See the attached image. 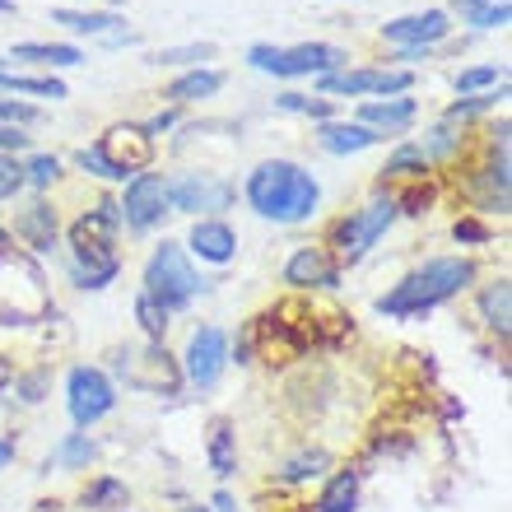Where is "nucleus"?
<instances>
[{"label":"nucleus","mask_w":512,"mask_h":512,"mask_svg":"<svg viewBox=\"0 0 512 512\" xmlns=\"http://www.w3.org/2000/svg\"><path fill=\"white\" fill-rule=\"evenodd\" d=\"M247 201L261 219L275 224H303L322 201V187L312 182V173H303L289 159H270L247 177Z\"/></svg>","instance_id":"nucleus-1"},{"label":"nucleus","mask_w":512,"mask_h":512,"mask_svg":"<svg viewBox=\"0 0 512 512\" xmlns=\"http://www.w3.org/2000/svg\"><path fill=\"white\" fill-rule=\"evenodd\" d=\"M471 280H475V266L466 256H438L429 266L410 270L391 294H382L378 312L382 317H419V312H429L438 303H447L452 294H461Z\"/></svg>","instance_id":"nucleus-2"},{"label":"nucleus","mask_w":512,"mask_h":512,"mask_svg":"<svg viewBox=\"0 0 512 512\" xmlns=\"http://www.w3.org/2000/svg\"><path fill=\"white\" fill-rule=\"evenodd\" d=\"M117 205L103 201L98 210L70 229V275L80 289H103L117 275V252H112V233H117Z\"/></svg>","instance_id":"nucleus-3"},{"label":"nucleus","mask_w":512,"mask_h":512,"mask_svg":"<svg viewBox=\"0 0 512 512\" xmlns=\"http://www.w3.org/2000/svg\"><path fill=\"white\" fill-rule=\"evenodd\" d=\"M149 159H154V131L149 126H112L94 149H80V168L98 177H112V182H126V177L145 173Z\"/></svg>","instance_id":"nucleus-4"},{"label":"nucleus","mask_w":512,"mask_h":512,"mask_svg":"<svg viewBox=\"0 0 512 512\" xmlns=\"http://www.w3.org/2000/svg\"><path fill=\"white\" fill-rule=\"evenodd\" d=\"M196 294H201V275L191 270L182 247L163 243L145 266V298H154L163 312H177V308H187Z\"/></svg>","instance_id":"nucleus-5"},{"label":"nucleus","mask_w":512,"mask_h":512,"mask_svg":"<svg viewBox=\"0 0 512 512\" xmlns=\"http://www.w3.org/2000/svg\"><path fill=\"white\" fill-rule=\"evenodd\" d=\"M256 70H266V75H284V80H294V75H331V70L345 61L340 47H326V42H298V47H252L247 52Z\"/></svg>","instance_id":"nucleus-6"},{"label":"nucleus","mask_w":512,"mask_h":512,"mask_svg":"<svg viewBox=\"0 0 512 512\" xmlns=\"http://www.w3.org/2000/svg\"><path fill=\"white\" fill-rule=\"evenodd\" d=\"M396 215H401V205L391 201V196H382V201H373L368 210H359V215L340 219L336 233H331V238H336V247H340V256H345V261H359V256H364L368 247L387 233V224Z\"/></svg>","instance_id":"nucleus-7"},{"label":"nucleus","mask_w":512,"mask_h":512,"mask_svg":"<svg viewBox=\"0 0 512 512\" xmlns=\"http://www.w3.org/2000/svg\"><path fill=\"white\" fill-rule=\"evenodd\" d=\"M66 391H70V419H75L80 429L98 424V419L117 405V391H112L108 373H98V368H75Z\"/></svg>","instance_id":"nucleus-8"},{"label":"nucleus","mask_w":512,"mask_h":512,"mask_svg":"<svg viewBox=\"0 0 512 512\" xmlns=\"http://www.w3.org/2000/svg\"><path fill=\"white\" fill-rule=\"evenodd\" d=\"M117 210L126 215L131 229H154L168 215V182L159 173H135L131 187H126V201Z\"/></svg>","instance_id":"nucleus-9"},{"label":"nucleus","mask_w":512,"mask_h":512,"mask_svg":"<svg viewBox=\"0 0 512 512\" xmlns=\"http://www.w3.org/2000/svg\"><path fill=\"white\" fill-rule=\"evenodd\" d=\"M447 14L443 10H424V14H405V19H391L382 24V38L387 42H401L405 47V61H415L424 47H433L438 38H447Z\"/></svg>","instance_id":"nucleus-10"},{"label":"nucleus","mask_w":512,"mask_h":512,"mask_svg":"<svg viewBox=\"0 0 512 512\" xmlns=\"http://www.w3.org/2000/svg\"><path fill=\"white\" fill-rule=\"evenodd\" d=\"M224 364H229V340H224V331H219V326H201L187 345V378L196 382V387H215Z\"/></svg>","instance_id":"nucleus-11"},{"label":"nucleus","mask_w":512,"mask_h":512,"mask_svg":"<svg viewBox=\"0 0 512 512\" xmlns=\"http://www.w3.org/2000/svg\"><path fill=\"white\" fill-rule=\"evenodd\" d=\"M117 368L126 373L131 387H145V391H173L177 387V368H173V359H168V350H163L159 340H149L140 354H122V364Z\"/></svg>","instance_id":"nucleus-12"},{"label":"nucleus","mask_w":512,"mask_h":512,"mask_svg":"<svg viewBox=\"0 0 512 512\" xmlns=\"http://www.w3.org/2000/svg\"><path fill=\"white\" fill-rule=\"evenodd\" d=\"M326 94H405L410 70H331L322 75Z\"/></svg>","instance_id":"nucleus-13"},{"label":"nucleus","mask_w":512,"mask_h":512,"mask_svg":"<svg viewBox=\"0 0 512 512\" xmlns=\"http://www.w3.org/2000/svg\"><path fill=\"white\" fill-rule=\"evenodd\" d=\"M284 284H294V289H336L340 270L322 247H298L289 256V266H284Z\"/></svg>","instance_id":"nucleus-14"},{"label":"nucleus","mask_w":512,"mask_h":512,"mask_svg":"<svg viewBox=\"0 0 512 512\" xmlns=\"http://www.w3.org/2000/svg\"><path fill=\"white\" fill-rule=\"evenodd\" d=\"M233 201V191L224 187V182H215V177H177L173 187H168V205H177V210H224V205Z\"/></svg>","instance_id":"nucleus-15"},{"label":"nucleus","mask_w":512,"mask_h":512,"mask_svg":"<svg viewBox=\"0 0 512 512\" xmlns=\"http://www.w3.org/2000/svg\"><path fill=\"white\" fill-rule=\"evenodd\" d=\"M191 252L201 256V261L224 266V261H233V252H238V238H233L229 224H219V219H201V224L191 229Z\"/></svg>","instance_id":"nucleus-16"},{"label":"nucleus","mask_w":512,"mask_h":512,"mask_svg":"<svg viewBox=\"0 0 512 512\" xmlns=\"http://www.w3.org/2000/svg\"><path fill=\"white\" fill-rule=\"evenodd\" d=\"M317 140H322L326 154H359V149L378 145L382 135L368 131V126H359V122H326L322 131H317Z\"/></svg>","instance_id":"nucleus-17"},{"label":"nucleus","mask_w":512,"mask_h":512,"mask_svg":"<svg viewBox=\"0 0 512 512\" xmlns=\"http://www.w3.org/2000/svg\"><path fill=\"white\" fill-rule=\"evenodd\" d=\"M14 233L24 238L33 252H52V243H56V215H52V205H28L24 215L14 219Z\"/></svg>","instance_id":"nucleus-18"},{"label":"nucleus","mask_w":512,"mask_h":512,"mask_svg":"<svg viewBox=\"0 0 512 512\" xmlns=\"http://www.w3.org/2000/svg\"><path fill=\"white\" fill-rule=\"evenodd\" d=\"M56 24H66L70 33H89V38H108V42H122V19L117 14H75V10H56L52 14Z\"/></svg>","instance_id":"nucleus-19"},{"label":"nucleus","mask_w":512,"mask_h":512,"mask_svg":"<svg viewBox=\"0 0 512 512\" xmlns=\"http://www.w3.org/2000/svg\"><path fill=\"white\" fill-rule=\"evenodd\" d=\"M14 61H38V66H80L84 56H80V47H66V42H24V47H14Z\"/></svg>","instance_id":"nucleus-20"},{"label":"nucleus","mask_w":512,"mask_h":512,"mask_svg":"<svg viewBox=\"0 0 512 512\" xmlns=\"http://www.w3.org/2000/svg\"><path fill=\"white\" fill-rule=\"evenodd\" d=\"M359 117H364V122L359 126H368V131H373V126H405L410 122V117H415V98H387V103H364V112H359Z\"/></svg>","instance_id":"nucleus-21"},{"label":"nucleus","mask_w":512,"mask_h":512,"mask_svg":"<svg viewBox=\"0 0 512 512\" xmlns=\"http://www.w3.org/2000/svg\"><path fill=\"white\" fill-rule=\"evenodd\" d=\"M219 84H224L219 70H191V75H182L177 84H168V98H173V103H196V98L219 94Z\"/></svg>","instance_id":"nucleus-22"},{"label":"nucleus","mask_w":512,"mask_h":512,"mask_svg":"<svg viewBox=\"0 0 512 512\" xmlns=\"http://www.w3.org/2000/svg\"><path fill=\"white\" fill-rule=\"evenodd\" d=\"M354 503H359V475H354V471H340L336 480L322 489L317 512H354Z\"/></svg>","instance_id":"nucleus-23"},{"label":"nucleus","mask_w":512,"mask_h":512,"mask_svg":"<svg viewBox=\"0 0 512 512\" xmlns=\"http://www.w3.org/2000/svg\"><path fill=\"white\" fill-rule=\"evenodd\" d=\"M480 312L489 317V326H494L499 336H508V317H512V284H508V280L489 284L485 294H480Z\"/></svg>","instance_id":"nucleus-24"},{"label":"nucleus","mask_w":512,"mask_h":512,"mask_svg":"<svg viewBox=\"0 0 512 512\" xmlns=\"http://www.w3.org/2000/svg\"><path fill=\"white\" fill-rule=\"evenodd\" d=\"M126 485L122 480H112V475H103V480H94V485L84 489V508H126Z\"/></svg>","instance_id":"nucleus-25"},{"label":"nucleus","mask_w":512,"mask_h":512,"mask_svg":"<svg viewBox=\"0 0 512 512\" xmlns=\"http://www.w3.org/2000/svg\"><path fill=\"white\" fill-rule=\"evenodd\" d=\"M0 89H14V94H38V98H66V84L61 80H24V75H5V70H0Z\"/></svg>","instance_id":"nucleus-26"},{"label":"nucleus","mask_w":512,"mask_h":512,"mask_svg":"<svg viewBox=\"0 0 512 512\" xmlns=\"http://www.w3.org/2000/svg\"><path fill=\"white\" fill-rule=\"evenodd\" d=\"M210 466H215V475H233V429L224 419L210 433Z\"/></svg>","instance_id":"nucleus-27"},{"label":"nucleus","mask_w":512,"mask_h":512,"mask_svg":"<svg viewBox=\"0 0 512 512\" xmlns=\"http://www.w3.org/2000/svg\"><path fill=\"white\" fill-rule=\"evenodd\" d=\"M424 168H429V159H424V149H419V145H405V149H396V154H391L387 177H419Z\"/></svg>","instance_id":"nucleus-28"},{"label":"nucleus","mask_w":512,"mask_h":512,"mask_svg":"<svg viewBox=\"0 0 512 512\" xmlns=\"http://www.w3.org/2000/svg\"><path fill=\"white\" fill-rule=\"evenodd\" d=\"M135 322L145 326V336L149 340H163V331H168V312L154 303V298L140 294V303H135Z\"/></svg>","instance_id":"nucleus-29"},{"label":"nucleus","mask_w":512,"mask_h":512,"mask_svg":"<svg viewBox=\"0 0 512 512\" xmlns=\"http://www.w3.org/2000/svg\"><path fill=\"white\" fill-rule=\"evenodd\" d=\"M326 466V452H303V457H294L289 466L280 471L284 485H298V480H308V475H317Z\"/></svg>","instance_id":"nucleus-30"},{"label":"nucleus","mask_w":512,"mask_h":512,"mask_svg":"<svg viewBox=\"0 0 512 512\" xmlns=\"http://www.w3.org/2000/svg\"><path fill=\"white\" fill-rule=\"evenodd\" d=\"M89 457H94L89 433H70L66 443H61V452H56V461H61V466H89Z\"/></svg>","instance_id":"nucleus-31"},{"label":"nucleus","mask_w":512,"mask_h":512,"mask_svg":"<svg viewBox=\"0 0 512 512\" xmlns=\"http://www.w3.org/2000/svg\"><path fill=\"white\" fill-rule=\"evenodd\" d=\"M275 103L284 112H303V117H326L331 112V98H308V94H280Z\"/></svg>","instance_id":"nucleus-32"},{"label":"nucleus","mask_w":512,"mask_h":512,"mask_svg":"<svg viewBox=\"0 0 512 512\" xmlns=\"http://www.w3.org/2000/svg\"><path fill=\"white\" fill-rule=\"evenodd\" d=\"M205 56H215L210 42H196V47H168V52H159L154 61H159V66H187V61H205Z\"/></svg>","instance_id":"nucleus-33"},{"label":"nucleus","mask_w":512,"mask_h":512,"mask_svg":"<svg viewBox=\"0 0 512 512\" xmlns=\"http://www.w3.org/2000/svg\"><path fill=\"white\" fill-rule=\"evenodd\" d=\"M494 103H499V94L461 98V103H452V108H447V126H452V122H466V117H475V112H485V108H494Z\"/></svg>","instance_id":"nucleus-34"},{"label":"nucleus","mask_w":512,"mask_h":512,"mask_svg":"<svg viewBox=\"0 0 512 512\" xmlns=\"http://www.w3.org/2000/svg\"><path fill=\"white\" fill-rule=\"evenodd\" d=\"M503 80L499 66H480V70H466V75H457V94H471V89H485V84Z\"/></svg>","instance_id":"nucleus-35"},{"label":"nucleus","mask_w":512,"mask_h":512,"mask_svg":"<svg viewBox=\"0 0 512 512\" xmlns=\"http://www.w3.org/2000/svg\"><path fill=\"white\" fill-rule=\"evenodd\" d=\"M24 173L33 177V182H38V187H52V182H56V173H61V163H56L52 154H38V159L28 163Z\"/></svg>","instance_id":"nucleus-36"},{"label":"nucleus","mask_w":512,"mask_h":512,"mask_svg":"<svg viewBox=\"0 0 512 512\" xmlns=\"http://www.w3.org/2000/svg\"><path fill=\"white\" fill-rule=\"evenodd\" d=\"M19 187H24V168H19L14 159H5V154H0V201H5V196H14Z\"/></svg>","instance_id":"nucleus-37"},{"label":"nucleus","mask_w":512,"mask_h":512,"mask_svg":"<svg viewBox=\"0 0 512 512\" xmlns=\"http://www.w3.org/2000/svg\"><path fill=\"white\" fill-rule=\"evenodd\" d=\"M508 0H499V5H485V10H475L471 14V24L475 28H503V24H508Z\"/></svg>","instance_id":"nucleus-38"},{"label":"nucleus","mask_w":512,"mask_h":512,"mask_svg":"<svg viewBox=\"0 0 512 512\" xmlns=\"http://www.w3.org/2000/svg\"><path fill=\"white\" fill-rule=\"evenodd\" d=\"M0 122H38V108H28V103H10V98H0Z\"/></svg>","instance_id":"nucleus-39"},{"label":"nucleus","mask_w":512,"mask_h":512,"mask_svg":"<svg viewBox=\"0 0 512 512\" xmlns=\"http://www.w3.org/2000/svg\"><path fill=\"white\" fill-rule=\"evenodd\" d=\"M452 149H457V135H452V126H438V131H429V154H438V159H443V154H452Z\"/></svg>","instance_id":"nucleus-40"},{"label":"nucleus","mask_w":512,"mask_h":512,"mask_svg":"<svg viewBox=\"0 0 512 512\" xmlns=\"http://www.w3.org/2000/svg\"><path fill=\"white\" fill-rule=\"evenodd\" d=\"M452 233H457V243H485L489 238V229L480 224V219H457V229Z\"/></svg>","instance_id":"nucleus-41"},{"label":"nucleus","mask_w":512,"mask_h":512,"mask_svg":"<svg viewBox=\"0 0 512 512\" xmlns=\"http://www.w3.org/2000/svg\"><path fill=\"white\" fill-rule=\"evenodd\" d=\"M24 145H28V135H19L14 126H0V154L5 149H24Z\"/></svg>","instance_id":"nucleus-42"},{"label":"nucleus","mask_w":512,"mask_h":512,"mask_svg":"<svg viewBox=\"0 0 512 512\" xmlns=\"http://www.w3.org/2000/svg\"><path fill=\"white\" fill-rule=\"evenodd\" d=\"M19 391H24V401H42V396H38V391H42V378H24V387H19Z\"/></svg>","instance_id":"nucleus-43"},{"label":"nucleus","mask_w":512,"mask_h":512,"mask_svg":"<svg viewBox=\"0 0 512 512\" xmlns=\"http://www.w3.org/2000/svg\"><path fill=\"white\" fill-rule=\"evenodd\" d=\"M10 461H14V443H10V438H0V471H5Z\"/></svg>","instance_id":"nucleus-44"},{"label":"nucleus","mask_w":512,"mask_h":512,"mask_svg":"<svg viewBox=\"0 0 512 512\" xmlns=\"http://www.w3.org/2000/svg\"><path fill=\"white\" fill-rule=\"evenodd\" d=\"M457 5H461L466 14H475V10H485V5H499V0H457Z\"/></svg>","instance_id":"nucleus-45"},{"label":"nucleus","mask_w":512,"mask_h":512,"mask_svg":"<svg viewBox=\"0 0 512 512\" xmlns=\"http://www.w3.org/2000/svg\"><path fill=\"white\" fill-rule=\"evenodd\" d=\"M215 508H219V512H238V508H233L229 494H215Z\"/></svg>","instance_id":"nucleus-46"},{"label":"nucleus","mask_w":512,"mask_h":512,"mask_svg":"<svg viewBox=\"0 0 512 512\" xmlns=\"http://www.w3.org/2000/svg\"><path fill=\"white\" fill-rule=\"evenodd\" d=\"M5 382H10V364H5V359H0V387H5Z\"/></svg>","instance_id":"nucleus-47"},{"label":"nucleus","mask_w":512,"mask_h":512,"mask_svg":"<svg viewBox=\"0 0 512 512\" xmlns=\"http://www.w3.org/2000/svg\"><path fill=\"white\" fill-rule=\"evenodd\" d=\"M14 10V0H0V14H10Z\"/></svg>","instance_id":"nucleus-48"},{"label":"nucleus","mask_w":512,"mask_h":512,"mask_svg":"<svg viewBox=\"0 0 512 512\" xmlns=\"http://www.w3.org/2000/svg\"><path fill=\"white\" fill-rule=\"evenodd\" d=\"M187 512H205V508H187Z\"/></svg>","instance_id":"nucleus-49"},{"label":"nucleus","mask_w":512,"mask_h":512,"mask_svg":"<svg viewBox=\"0 0 512 512\" xmlns=\"http://www.w3.org/2000/svg\"><path fill=\"white\" fill-rule=\"evenodd\" d=\"M0 243H5V229H0Z\"/></svg>","instance_id":"nucleus-50"},{"label":"nucleus","mask_w":512,"mask_h":512,"mask_svg":"<svg viewBox=\"0 0 512 512\" xmlns=\"http://www.w3.org/2000/svg\"><path fill=\"white\" fill-rule=\"evenodd\" d=\"M112 5H122V0H112Z\"/></svg>","instance_id":"nucleus-51"}]
</instances>
